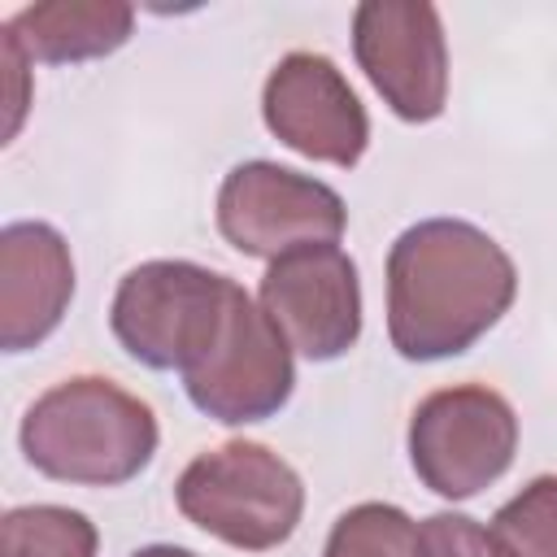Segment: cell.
<instances>
[{
  "instance_id": "cell-14",
  "label": "cell",
  "mask_w": 557,
  "mask_h": 557,
  "mask_svg": "<svg viewBox=\"0 0 557 557\" xmlns=\"http://www.w3.org/2000/svg\"><path fill=\"white\" fill-rule=\"evenodd\" d=\"M322 557H426V548L418 522L405 509L366 500L339 513Z\"/></svg>"
},
{
  "instance_id": "cell-11",
  "label": "cell",
  "mask_w": 557,
  "mask_h": 557,
  "mask_svg": "<svg viewBox=\"0 0 557 557\" xmlns=\"http://www.w3.org/2000/svg\"><path fill=\"white\" fill-rule=\"evenodd\" d=\"M74 296V261L48 222H9L0 231V344L26 352L44 344Z\"/></svg>"
},
{
  "instance_id": "cell-3",
  "label": "cell",
  "mask_w": 557,
  "mask_h": 557,
  "mask_svg": "<svg viewBox=\"0 0 557 557\" xmlns=\"http://www.w3.org/2000/svg\"><path fill=\"white\" fill-rule=\"evenodd\" d=\"M231 283L196 261H144L113 292V335L148 370H196L231 313Z\"/></svg>"
},
{
  "instance_id": "cell-16",
  "label": "cell",
  "mask_w": 557,
  "mask_h": 557,
  "mask_svg": "<svg viewBox=\"0 0 557 557\" xmlns=\"http://www.w3.org/2000/svg\"><path fill=\"white\" fill-rule=\"evenodd\" d=\"M426 557H513L509 544L466 513H431L422 527Z\"/></svg>"
},
{
  "instance_id": "cell-1",
  "label": "cell",
  "mask_w": 557,
  "mask_h": 557,
  "mask_svg": "<svg viewBox=\"0 0 557 557\" xmlns=\"http://www.w3.org/2000/svg\"><path fill=\"white\" fill-rule=\"evenodd\" d=\"M509 252L461 218H426L387 252V335L409 361H440L483 339L513 305Z\"/></svg>"
},
{
  "instance_id": "cell-2",
  "label": "cell",
  "mask_w": 557,
  "mask_h": 557,
  "mask_svg": "<svg viewBox=\"0 0 557 557\" xmlns=\"http://www.w3.org/2000/svg\"><path fill=\"white\" fill-rule=\"evenodd\" d=\"M157 413L113 379L74 374L48 387L22 418L26 461L78 487H117L157 453Z\"/></svg>"
},
{
  "instance_id": "cell-5",
  "label": "cell",
  "mask_w": 557,
  "mask_h": 557,
  "mask_svg": "<svg viewBox=\"0 0 557 557\" xmlns=\"http://www.w3.org/2000/svg\"><path fill=\"white\" fill-rule=\"evenodd\" d=\"M518 448V418L513 405L483 387H440L418 400L409 418V461L413 474L448 500H466L496 483Z\"/></svg>"
},
{
  "instance_id": "cell-15",
  "label": "cell",
  "mask_w": 557,
  "mask_h": 557,
  "mask_svg": "<svg viewBox=\"0 0 557 557\" xmlns=\"http://www.w3.org/2000/svg\"><path fill=\"white\" fill-rule=\"evenodd\" d=\"M492 531L513 557H557V474H540L513 500H505Z\"/></svg>"
},
{
  "instance_id": "cell-8",
  "label": "cell",
  "mask_w": 557,
  "mask_h": 557,
  "mask_svg": "<svg viewBox=\"0 0 557 557\" xmlns=\"http://www.w3.org/2000/svg\"><path fill=\"white\" fill-rule=\"evenodd\" d=\"M352 52L374 91L405 122H431L448 100V48L435 4L366 0L352 13Z\"/></svg>"
},
{
  "instance_id": "cell-6",
  "label": "cell",
  "mask_w": 557,
  "mask_h": 557,
  "mask_svg": "<svg viewBox=\"0 0 557 557\" xmlns=\"http://www.w3.org/2000/svg\"><path fill=\"white\" fill-rule=\"evenodd\" d=\"M348 209L335 187L274 161H244L222 178L218 231L244 257H287L309 244H335Z\"/></svg>"
},
{
  "instance_id": "cell-7",
  "label": "cell",
  "mask_w": 557,
  "mask_h": 557,
  "mask_svg": "<svg viewBox=\"0 0 557 557\" xmlns=\"http://www.w3.org/2000/svg\"><path fill=\"white\" fill-rule=\"evenodd\" d=\"M296 370H292V344L270 322L261 300H252L244 287L231 296L226 326L213 344V352L183 374V387L191 405L226 426L261 422L278 413L292 396Z\"/></svg>"
},
{
  "instance_id": "cell-4",
  "label": "cell",
  "mask_w": 557,
  "mask_h": 557,
  "mask_svg": "<svg viewBox=\"0 0 557 557\" xmlns=\"http://www.w3.org/2000/svg\"><path fill=\"white\" fill-rule=\"evenodd\" d=\"M174 500L205 535L244 553H265L296 531L305 513V483L265 444L231 440L200 453L178 474Z\"/></svg>"
},
{
  "instance_id": "cell-13",
  "label": "cell",
  "mask_w": 557,
  "mask_h": 557,
  "mask_svg": "<svg viewBox=\"0 0 557 557\" xmlns=\"http://www.w3.org/2000/svg\"><path fill=\"white\" fill-rule=\"evenodd\" d=\"M96 527L65 505H22L0 522V557H96Z\"/></svg>"
},
{
  "instance_id": "cell-9",
  "label": "cell",
  "mask_w": 557,
  "mask_h": 557,
  "mask_svg": "<svg viewBox=\"0 0 557 557\" xmlns=\"http://www.w3.org/2000/svg\"><path fill=\"white\" fill-rule=\"evenodd\" d=\"M261 309L292 352L309 361L344 357L361 335V283L352 257L335 244H309L274 257L261 278Z\"/></svg>"
},
{
  "instance_id": "cell-10",
  "label": "cell",
  "mask_w": 557,
  "mask_h": 557,
  "mask_svg": "<svg viewBox=\"0 0 557 557\" xmlns=\"http://www.w3.org/2000/svg\"><path fill=\"white\" fill-rule=\"evenodd\" d=\"M261 113L265 126L309 161L348 170L370 144V117L357 91L322 52H287L265 78Z\"/></svg>"
},
{
  "instance_id": "cell-17",
  "label": "cell",
  "mask_w": 557,
  "mask_h": 557,
  "mask_svg": "<svg viewBox=\"0 0 557 557\" xmlns=\"http://www.w3.org/2000/svg\"><path fill=\"white\" fill-rule=\"evenodd\" d=\"M131 557H196L191 548H174V544H152V548H139Z\"/></svg>"
},
{
  "instance_id": "cell-12",
  "label": "cell",
  "mask_w": 557,
  "mask_h": 557,
  "mask_svg": "<svg viewBox=\"0 0 557 557\" xmlns=\"http://www.w3.org/2000/svg\"><path fill=\"white\" fill-rule=\"evenodd\" d=\"M30 61H91L131 39L135 13L117 0H48L4 22Z\"/></svg>"
}]
</instances>
